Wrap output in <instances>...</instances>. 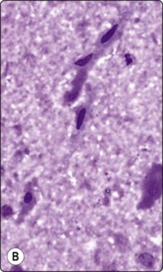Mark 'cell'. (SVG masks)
<instances>
[{
	"mask_svg": "<svg viewBox=\"0 0 163 272\" xmlns=\"http://www.w3.org/2000/svg\"><path fill=\"white\" fill-rule=\"evenodd\" d=\"M91 57H92V53L86 56V58H82V59L77 60L76 62H75V65H78V66H83V65H87V63H89V61L91 59Z\"/></svg>",
	"mask_w": 163,
	"mask_h": 272,
	"instance_id": "obj_4",
	"label": "cell"
},
{
	"mask_svg": "<svg viewBox=\"0 0 163 272\" xmlns=\"http://www.w3.org/2000/svg\"><path fill=\"white\" fill-rule=\"evenodd\" d=\"M117 29H118V25H114V27H112L111 29H110V30L108 31V32H107L106 34L104 35V36H103L102 38H101V41H100L101 43H102V45H103V43L107 42L109 41V39L114 36V34L116 33Z\"/></svg>",
	"mask_w": 163,
	"mask_h": 272,
	"instance_id": "obj_2",
	"label": "cell"
},
{
	"mask_svg": "<svg viewBox=\"0 0 163 272\" xmlns=\"http://www.w3.org/2000/svg\"><path fill=\"white\" fill-rule=\"evenodd\" d=\"M2 214L4 215V216H9V215L12 214V209L9 207V206L4 205L3 208H2Z\"/></svg>",
	"mask_w": 163,
	"mask_h": 272,
	"instance_id": "obj_5",
	"label": "cell"
},
{
	"mask_svg": "<svg viewBox=\"0 0 163 272\" xmlns=\"http://www.w3.org/2000/svg\"><path fill=\"white\" fill-rule=\"evenodd\" d=\"M32 200H33V195H32V193L28 192V193L25 195V202L26 203H30Z\"/></svg>",
	"mask_w": 163,
	"mask_h": 272,
	"instance_id": "obj_6",
	"label": "cell"
},
{
	"mask_svg": "<svg viewBox=\"0 0 163 272\" xmlns=\"http://www.w3.org/2000/svg\"><path fill=\"white\" fill-rule=\"evenodd\" d=\"M7 258H8V261L12 263V264H20L24 259V254L21 249L13 248L8 252Z\"/></svg>",
	"mask_w": 163,
	"mask_h": 272,
	"instance_id": "obj_1",
	"label": "cell"
},
{
	"mask_svg": "<svg viewBox=\"0 0 163 272\" xmlns=\"http://www.w3.org/2000/svg\"><path fill=\"white\" fill-rule=\"evenodd\" d=\"M85 116H86V108H83L81 109L80 112H79V115H78V118H77V129H80L81 126L83 124V119H85Z\"/></svg>",
	"mask_w": 163,
	"mask_h": 272,
	"instance_id": "obj_3",
	"label": "cell"
}]
</instances>
